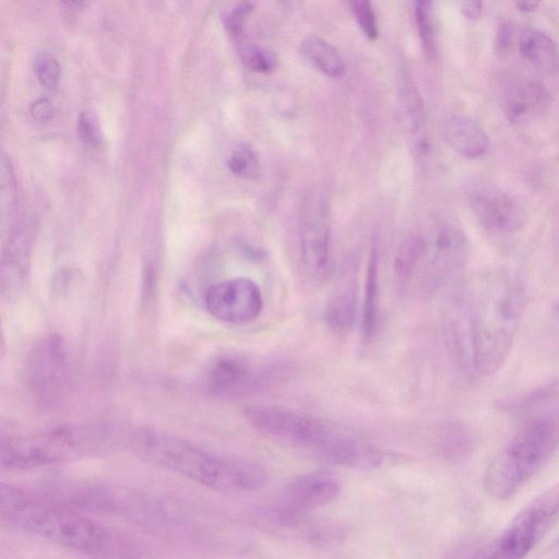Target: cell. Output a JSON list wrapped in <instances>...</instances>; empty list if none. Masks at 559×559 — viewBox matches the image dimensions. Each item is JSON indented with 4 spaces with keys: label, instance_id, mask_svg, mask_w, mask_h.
Segmentation results:
<instances>
[{
    "label": "cell",
    "instance_id": "1",
    "mask_svg": "<svg viewBox=\"0 0 559 559\" xmlns=\"http://www.w3.org/2000/svg\"><path fill=\"white\" fill-rule=\"evenodd\" d=\"M525 300V284L514 271H485L469 283L449 318V337L463 367L485 377L501 369L513 347Z\"/></svg>",
    "mask_w": 559,
    "mask_h": 559
},
{
    "label": "cell",
    "instance_id": "2",
    "mask_svg": "<svg viewBox=\"0 0 559 559\" xmlns=\"http://www.w3.org/2000/svg\"><path fill=\"white\" fill-rule=\"evenodd\" d=\"M0 513L11 526L95 559H140L135 543L121 532L33 491L2 485Z\"/></svg>",
    "mask_w": 559,
    "mask_h": 559
},
{
    "label": "cell",
    "instance_id": "3",
    "mask_svg": "<svg viewBox=\"0 0 559 559\" xmlns=\"http://www.w3.org/2000/svg\"><path fill=\"white\" fill-rule=\"evenodd\" d=\"M243 416L258 431L330 464L356 471H372L382 464L376 445L321 417L271 405L248 406Z\"/></svg>",
    "mask_w": 559,
    "mask_h": 559
},
{
    "label": "cell",
    "instance_id": "4",
    "mask_svg": "<svg viewBox=\"0 0 559 559\" xmlns=\"http://www.w3.org/2000/svg\"><path fill=\"white\" fill-rule=\"evenodd\" d=\"M128 442L143 460L212 490L251 492L267 483L265 469L254 462L217 454L166 432L139 430Z\"/></svg>",
    "mask_w": 559,
    "mask_h": 559
},
{
    "label": "cell",
    "instance_id": "5",
    "mask_svg": "<svg viewBox=\"0 0 559 559\" xmlns=\"http://www.w3.org/2000/svg\"><path fill=\"white\" fill-rule=\"evenodd\" d=\"M559 448V417L521 421L519 430L489 462L484 489L496 500L514 496L550 460Z\"/></svg>",
    "mask_w": 559,
    "mask_h": 559
},
{
    "label": "cell",
    "instance_id": "6",
    "mask_svg": "<svg viewBox=\"0 0 559 559\" xmlns=\"http://www.w3.org/2000/svg\"><path fill=\"white\" fill-rule=\"evenodd\" d=\"M117 442L107 429L58 427L1 440V467L31 469L103 452Z\"/></svg>",
    "mask_w": 559,
    "mask_h": 559
},
{
    "label": "cell",
    "instance_id": "7",
    "mask_svg": "<svg viewBox=\"0 0 559 559\" xmlns=\"http://www.w3.org/2000/svg\"><path fill=\"white\" fill-rule=\"evenodd\" d=\"M559 520V483L525 504L471 559H525Z\"/></svg>",
    "mask_w": 559,
    "mask_h": 559
},
{
    "label": "cell",
    "instance_id": "8",
    "mask_svg": "<svg viewBox=\"0 0 559 559\" xmlns=\"http://www.w3.org/2000/svg\"><path fill=\"white\" fill-rule=\"evenodd\" d=\"M469 242L463 229L453 222H440L424 238L412 278L423 289H433L457 273L467 262Z\"/></svg>",
    "mask_w": 559,
    "mask_h": 559
},
{
    "label": "cell",
    "instance_id": "9",
    "mask_svg": "<svg viewBox=\"0 0 559 559\" xmlns=\"http://www.w3.org/2000/svg\"><path fill=\"white\" fill-rule=\"evenodd\" d=\"M205 306L216 319L230 324H246L261 313L263 298L255 282L234 277L213 284L206 292Z\"/></svg>",
    "mask_w": 559,
    "mask_h": 559
},
{
    "label": "cell",
    "instance_id": "10",
    "mask_svg": "<svg viewBox=\"0 0 559 559\" xmlns=\"http://www.w3.org/2000/svg\"><path fill=\"white\" fill-rule=\"evenodd\" d=\"M300 258L307 274L312 277L325 271L330 253V222L325 200L309 193L302 201L299 216Z\"/></svg>",
    "mask_w": 559,
    "mask_h": 559
},
{
    "label": "cell",
    "instance_id": "11",
    "mask_svg": "<svg viewBox=\"0 0 559 559\" xmlns=\"http://www.w3.org/2000/svg\"><path fill=\"white\" fill-rule=\"evenodd\" d=\"M341 490V481L333 474L322 471L301 474L285 488L278 506V516L282 521L292 523L308 511L330 504Z\"/></svg>",
    "mask_w": 559,
    "mask_h": 559
},
{
    "label": "cell",
    "instance_id": "12",
    "mask_svg": "<svg viewBox=\"0 0 559 559\" xmlns=\"http://www.w3.org/2000/svg\"><path fill=\"white\" fill-rule=\"evenodd\" d=\"M468 204L478 223L493 234L518 233L527 221L524 205L512 194L495 186L474 190L468 198Z\"/></svg>",
    "mask_w": 559,
    "mask_h": 559
},
{
    "label": "cell",
    "instance_id": "13",
    "mask_svg": "<svg viewBox=\"0 0 559 559\" xmlns=\"http://www.w3.org/2000/svg\"><path fill=\"white\" fill-rule=\"evenodd\" d=\"M274 367L257 366L238 354L218 357L206 374L209 389L218 395H234L273 381Z\"/></svg>",
    "mask_w": 559,
    "mask_h": 559
},
{
    "label": "cell",
    "instance_id": "14",
    "mask_svg": "<svg viewBox=\"0 0 559 559\" xmlns=\"http://www.w3.org/2000/svg\"><path fill=\"white\" fill-rule=\"evenodd\" d=\"M57 337L45 340L34 352L31 360V380L34 388L44 393H55L63 386L67 377V355Z\"/></svg>",
    "mask_w": 559,
    "mask_h": 559
},
{
    "label": "cell",
    "instance_id": "15",
    "mask_svg": "<svg viewBox=\"0 0 559 559\" xmlns=\"http://www.w3.org/2000/svg\"><path fill=\"white\" fill-rule=\"evenodd\" d=\"M551 94L544 83L527 80L511 87L503 99V111L513 123H524L544 114Z\"/></svg>",
    "mask_w": 559,
    "mask_h": 559
},
{
    "label": "cell",
    "instance_id": "16",
    "mask_svg": "<svg viewBox=\"0 0 559 559\" xmlns=\"http://www.w3.org/2000/svg\"><path fill=\"white\" fill-rule=\"evenodd\" d=\"M447 143L460 155L467 158L484 156L490 146L489 138L484 129L472 118L453 115L442 127Z\"/></svg>",
    "mask_w": 559,
    "mask_h": 559
},
{
    "label": "cell",
    "instance_id": "17",
    "mask_svg": "<svg viewBox=\"0 0 559 559\" xmlns=\"http://www.w3.org/2000/svg\"><path fill=\"white\" fill-rule=\"evenodd\" d=\"M299 51L309 64L326 76L341 78L346 71L340 51L318 35L306 36L300 43Z\"/></svg>",
    "mask_w": 559,
    "mask_h": 559
},
{
    "label": "cell",
    "instance_id": "18",
    "mask_svg": "<svg viewBox=\"0 0 559 559\" xmlns=\"http://www.w3.org/2000/svg\"><path fill=\"white\" fill-rule=\"evenodd\" d=\"M519 50L525 60L539 70H551L557 64V45L540 29L524 28L519 36Z\"/></svg>",
    "mask_w": 559,
    "mask_h": 559
},
{
    "label": "cell",
    "instance_id": "19",
    "mask_svg": "<svg viewBox=\"0 0 559 559\" xmlns=\"http://www.w3.org/2000/svg\"><path fill=\"white\" fill-rule=\"evenodd\" d=\"M379 320V260L377 248L373 247L367 266L365 292L361 310V332L365 341H369L378 329Z\"/></svg>",
    "mask_w": 559,
    "mask_h": 559
},
{
    "label": "cell",
    "instance_id": "20",
    "mask_svg": "<svg viewBox=\"0 0 559 559\" xmlns=\"http://www.w3.org/2000/svg\"><path fill=\"white\" fill-rule=\"evenodd\" d=\"M356 293L352 286L338 290L329 301L325 310V321L331 330L346 334L356 320Z\"/></svg>",
    "mask_w": 559,
    "mask_h": 559
},
{
    "label": "cell",
    "instance_id": "21",
    "mask_svg": "<svg viewBox=\"0 0 559 559\" xmlns=\"http://www.w3.org/2000/svg\"><path fill=\"white\" fill-rule=\"evenodd\" d=\"M399 103L406 128L419 133L425 124V108L416 84L408 74L402 75L399 84Z\"/></svg>",
    "mask_w": 559,
    "mask_h": 559
},
{
    "label": "cell",
    "instance_id": "22",
    "mask_svg": "<svg viewBox=\"0 0 559 559\" xmlns=\"http://www.w3.org/2000/svg\"><path fill=\"white\" fill-rule=\"evenodd\" d=\"M437 447L448 461H461L469 455L474 445L471 431L461 424H450L439 433Z\"/></svg>",
    "mask_w": 559,
    "mask_h": 559
},
{
    "label": "cell",
    "instance_id": "23",
    "mask_svg": "<svg viewBox=\"0 0 559 559\" xmlns=\"http://www.w3.org/2000/svg\"><path fill=\"white\" fill-rule=\"evenodd\" d=\"M414 14L423 50L429 59H433L437 53V33L432 3L416 1Z\"/></svg>",
    "mask_w": 559,
    "mask_h": 559
},
{
    "label": "cell",
    "instance_id": "24",
    "mask_svg": "<svg viewBox=\"0 0 559 559\" xmlns=\"http://www.w3.org/2000/svg\"><path fill=\"white\" fill-rule=\"evenodd\" d=\"M229 170L241 178L255 179L261 174V166L253 150L247 144H239L229 155Z\"/></svg>",
    "mask_w": 559,
    "mask_h": 559
},
{
    "label": "cell",
    "instance_id": "25",
    "mask_svg": "<svg viewBox=\"0 0 559 559\" xmlns=\"http://www.w3.org/2000/svg\"><path fill=\"white\" fill-rule=\"evenodd\" d=\"M34 69L43 86L50 91L57 88L60 67L53 55L47 51L37 52L34 59Z\"/></svg>",
    "mask_w": 559,
    "mask_h": 559
},
{
    "label": "cell",
    "instance_id": "26",
    "mask_svg": "<svg viewBox=\"0 0 559 559\" xmlns=\"http://www.w3.org/2000/svg\"><path fill=\"white\" fill-rule=\"evenodd\" d=\"M350 8L365 36L370 40L377 39L379 29L372 4L366 0H355L350 2Z\"/></svg>",
    "mask_w": 559,
    "mask_h": 559
},
{
    "label": "cell",
    "instance_id": "27",
    "mask_svg": "<svg viewBox=\"0 0 559 559\" xmlns=\"http://www.w3.org/2000/svg\"><path fill=\"white\" fill-rule=\"evenodd\" d=\"M78 133L85 143L94 147H99L103 144V134L97 116L91 110H84L80 114Z\"/></svg>",
    "mask_w": 559,
    "mask_h": 559
},
{
    "label": "cell",
    "instance_id": "28",
    "mask_svg": "<svg viewBox=\"0 0 559 559\" xmlns=\"http://www.w3.org/2000/svg\"><path fill=\"white\" fill-rule=\"evenodd\" d=\"M242 62L251 71L259 73H267L275 69V57L259 47H247L242 51Z\"/></svg>",
    "mask_w": 559,
    "mask_h": 559
},
{
    "label": "cell",
    "instance_id": "29",
    "mask_svg": "<svg viewBox=\"0 0 559 559\" xmlns=\"http://www.w3.org/2000/svg\"><path fill=\"white\" fill-rule=\"evenodd\" d=\"M253 10L250 2L238 3L225 17V26L233 35H239L246 16Z\"/></svg>",
    "mask_w": 559,
    "mask_h": 559
},
{
    "label": "cell",
    "instance_id": "30",
    "mask_svg": "<svg viewBox=\"0 0 559 559\" xmlns=\"http://www.w3.org/2000/svg\"><path fill=\"white\" fill-rule=\"evenodd\" d=\"M52 106L47 98H39L31 106L32 117L38 122H46L52 117Z\"/></svg>",
    "mask_w": 559,
    "mask_h": 559
},
{
    "label": "cell",
    "instance_id": "31",
    "mask_svg": "<svg viewBox=\"0 0 559 559\" xmlns=\"http://www.w3.org/2000/svg\"><path fill=\"white\" fill-rule=\"evenodd\" d=\"M483 4L479 1H467L461 4L462 14L469 20H476L481 14Z\"/></svg>",
    "mask_w": 559,
    "mask_h": 559
},
{
    "label": "cell",
    "instance_id": "32",
    "mask_svg": "<svg viewBox=\"0 0 559 559\" xmlns=\"http://www.w3.org/2000/svg\"><path fill=\"white\" fill-rule=\"evenodd\" d=\"M515 4L521 11L524 12H531L538 7V3L533 1H519Z\"/></svg>",
    "mask_w": 559,
    "mask_h": 559
},
{
    "label": "cell",
    "instance_id": "33",
    "mask_svg": "<svg viewBox=\"0 0 559 559\" xmlns=\"http://www.w3.org/2000/svg\"><path fill=\"white\" fill-rule=\"evenodd\" d=\"M556 310L559 312V305H558V307H557V309H556Z\"/></svg>",
    "mask_w": 559,
    "mask_h": 559
},
{
    "label": "cell",
    "instance_id": "34",
    "mask_svg": "<svg viewBox=\"0 0 559 559\" xmlns=\"http://www.w3.org/2000/svg\"><path fill=\"white\" fill-rule=\"evenodd\" d=\"M558 542H559V539H558Z\"/></svg>",
    "mask_w": 559,
    "mask_h": 559
}]
</instances>
